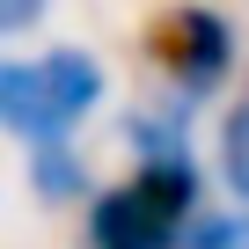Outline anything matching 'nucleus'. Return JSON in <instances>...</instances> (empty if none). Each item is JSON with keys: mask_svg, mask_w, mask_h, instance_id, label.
Masks as SVG:
<instances>
[{"mask_svg": "<svg viewBox=\"0 0 249 249\" xmlns=\"http://www.w3.org/2000/svg\"><path fill=\"white\" fill-rule=\"evenodd\" d=\"M147 59H154L161 88L198 110V103H213V95L234 81V66H242V30H234V15L213 8V0H169V8L147 15Z\"/></svg>", "mask_w": 249, "mask_h": 249, "instance_id": "7ed1b4c3", "label": "nucleus"}, {"mask_svg": "<svg viewBox=\"0 0 249 249\" xmlns=\"http://www.w3.org/2000/svg\"><path fill=\"white\" fill-rule=\"evenodd\" d=\"M44 8L52 0H0V37H30L44 22Z\"/></svg>", "mask_w": 249, "mask_h": 249, "instance_id": "6e6552de", "label": "nucleus"}, {"mask_svg": "<svg viewBox=\"0 0 249 249\" xmlns=\"http://www.w3.org/2000/svg\"><path fill=\"white\" fill-rule=\"evenodd\" d=\"M183 249H249V205H220V213H198Z\"/></svg>", "mask_w": 249, "mask_h": 249, "instance_id": "0eeeda50", "label": "nucleus"}, {"mask_svg": "<svg viewBox=\"0 0 249 249\" xmlns=\"http://www.w3.org/2000/svg\"><path fill=\"white\" fill-rule=\"evenodd\" d=\"M22 161H30V191H37V205H88V198H95V176H88V161H81L73 140L22 147Z\"/></svg>", "mask_w": 249, "mask_h": 249, "instance_id": "39448f33", "label": "nucleus"}, {"mask_svg": "<svg viewBox=\"0 0 249 249\" xmlns=\"http://www.w3.org/2000/svg\"><path fill=\"white\" fill-rule=\"evenodd\" d=\"M124 147H132V161H183L191 154V103L161 95V103L124 110Z\"/></svg>", "mask_w": 249, "mask_h": 249, "instance_id": "20e7f679", "label": "nucleus"}, {"mask_svg": "<svg viewBox=\"0 0 249 249\" xmlns=\"http://www.w3.org/2000/svg\"><path fill=\"white\" fill-rule=\"evenodd\" d=\"M103 88H110L103 59L81 52V44H52L37 59H0V124H8L22 147L73 140L81 117H95Z\"/></svg>", "mask_w": 249, "mask_h": 249, "instance_id": "f03ea898", "label": "nucleus"}, {"mask_svg": "<svg viewBox=\"0 0 249 249\" xmlns=\"http://www.w3.org/2000/svg\"><path fill=\"white\" fill-rule=\"evenodd\" d=\"M198 213H205L198 154H183V161H132L124 183H103L88 198L81 242L88 249H183Z\"/></svg>", "mask_w": 249, "mask_h": 249, "instance_id": "f257e3e1", "label": "nucleus"}, {"mask_svg": "<svg viewBox=\"0 0 249 249\" xmlns=\"http://www.w3.org/2000/svg\"><path fill=\"white\" fill-rule=\"evenodd\" d=\"M213 161L234 205H249V81H234L227 110H220V132H213Z\"/></svg>", "mask_w": 249, "mask_h": 249, "instance_id": "423d86ee", "label": "nucleus"}]
</instances>
